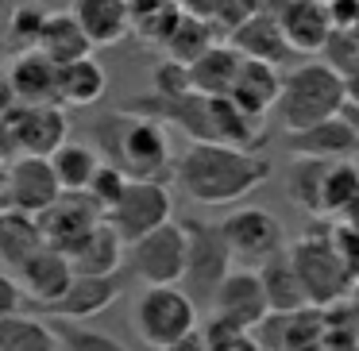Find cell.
<instances>
[{
    "mask_svg": "<svg viewBox=\"0 0 359 351\" xmlns=\"http://www.w3.org/2000/svg\"><path fill=\"white\" fill-rule=\"evenodd\" d=\"M266 178H271V158L224 143H189L174 163V181L182 186V193L205 209L243 201Z\"/></svg>",
    "mask_w": 359,
    "mask_h": 351,
    "instance_id": "6da1fadb",
    "label": "cell"
},
{
    "mask_svg": "<svg viewBox=\"0 0 359 351\" xmlns=\"http://www.w3.org/2000/svg\"><path fill=\"white\" fill-rule=\"evenodd\" d=\"M93 147L104 163L128 174L132 181H163V174L174 166L166 124L135 116V112L101 116L93 124Z\"/></svg>",
    "mask_w": 359,
    "mask_h": 351,
    "instance_id": "7a4b0ae2",
    "label": "cell"
},
{
    "mask_svg": "<svg viewBox=\"0 0 359 351\" xmlns=\"http://www.w3.org/2000/svg\"><path fill=\"white\" fill-rule=\"evenodd\" d=\"M348 104V81L328 62H302L290 74H282V97L274 116L282 120L286 135L309 132L317 124L336 120Z\"/></svg>",
    "mask_w": 359,
    "mask_h": 351,
    "instance_id": "3957f363",
    "label": "cell"
},
{
    "mask_svg": "<svg viewBox=\"0 0 359 351\" xmlns=\"http://www.w3.org/2000/svg\"><path fill=\"white\" fill-rule=\"evenodd\" d=\"M132 328L151 351H166L197 332V301L182 286H151L132 301Z\"/></svg>",
    "mask_w": 359,
    "mask_h": 351,
    "instance_id": "277c9868",
    "label": "cell"
},
{
    "mask_svg": "<svg viewBox=\"0 0 359 351\" xmlns=\"http://www.w3.org/2000/svg\"><path fill=\"white\" fill-rule=\"evenodd\" d=\"M66 143H70V120H66V109H58V104H50V109L16 104L12 112L0 116V158L4 163L24 155L50 158Z\"/></svg>",
    "mask_w": 359,
    "mask_h": 351,
    "instance_id": "5b68a950",
    "label": "cell"
},
{
    "mask_svg": "<svg viewBox=\"0 0 359 351\" xmlns=\"http://www.w3.org/2000/svg\"><path fill=\"white\" fill-rule=\"evenodd\" d=\"M128 266L143 282V289L151 286H182L189 266V235L186 224H166L158 232L143 235L140 243L128 247Z\"/></svg>",
    "mask_w": 359,
    "mask_h": 351,
    "instance_id": "8992f818",
    "label": "cell"
},
{
    "mask_svg": "<svg viewBox=\"0 0 359 351\" xmlns=\"http://www.w3.org/2000/svg\"><path fill=\"white\" fill-rule=\"evenodd\" d=\"M186 235H189V266H186V289L197 305L217 297V289L224 286V278L236 270V259L224 243V232L220 224H205V220H189L186 224Z\"/></svg>",
    "mask_w": 359,
    "mask_h": 351,
    "instance_id": "52a82bcc",
    "label": "cell"
},
{
    "mask_svg": "<svg viewBox=\"0 0 359 351\" xmlns=\"http://www.w3.org/2000/svg\"><path fill=\"white\" fill-rule=\"evenodd\" d=\"M290 259H294V270L297 278H302L305 294H309V305L317 309V305H336L340 297H348V263L340 259V251H336L332 240H313V235H305V240H297L294 247H290Z\"/></svg>",
    "mask_w": 359,
    "mask_h": 351,
    "instance_id": "ba28073f",
    "label": "cell"
},
{
    "mask_svg": "<svg viewBox=\"0 0 359 351\" xmlns=\"http://www.w3.org/2000/svg\"><path fill=\"white\" fill-rule=\"evenodd\" d=\"M224 243L232 251V259L248 270H259L263 263H271L274 255L286 251V232H282L278 216L266 209H236L220 220Z\"/></svg>",
    "mask_w": 359,
    "mask_h": 351,
    "instance_id": "9c48e42d",
    "label": "cell"
},
{
    "mask_svg": "<svg viewBox=\"0 0 359 351\" xmlns=\"http://www.w3.org/2000/svg\"><path fill=\"white\" fill-rule=\"evenodd\" d=\"M104 220H109L120 240L132 247L143 235L174 224V197H170V189H166V181H128V193L120 197V205Z\"/></svg>",
    "mask_w": 359,
    "mask_h": 351,
    "instance_id": "30bf717a",
    "label": "cell"
},
{
    "mask_svg": "<svg viewBox=\"0 0 359 351\" xmlns=\"http://www.w3.org/2000/svg\"><path fill=\"white\" fill-rule=\"evenodd\" d=\"M212 317L228 320V324L243 328V332H259L271 320V301H266L259 270L236 266L224 278V286L217 289V297H212Z\"/></svg>",
    "mask_w": 359,
    "mask_h": 351,
    "instance_id": "8fae6325",
    "label": "cell"
},
{
    "mask_svg": "<svg viewBox=\"0 0 359 351\" xmlns=\"http://www.w3.org/2000/svg\"><path fill=\"white\" fill-rule=\"evenodd\" d=\"M35 220H39V232H43V240H47V247L62 251V255H74V247H78L97 224H104V212L97 209L86 193H62Z\"/></svg>",
    "mask_w": 359,
    "mask_h": 351,
    "instance_id": "7c38bea8",
    "label": "cell"
},
{
    "mask_svg": "<svg viewBox=\"0 0 359 351\" xmlns=\"http://www.w3.org/2000/svg\"><path fill=\"white\" fill-rule=\"evenodd\" d=\"M8 197H12V212H27V216H43L50 205L62 197L58 174L50 166V158H12L8 163Z\"/></svg>",
    "mask_w": 359,
    "mask_h": 351,
    "instance_id": "4fadbf2b",
    "label": "cell"
},
{
    "mask_svg": "<svg viewBox=\"0 0 359 351\" xmlns=\"http://www.w3.org/2000/svg\"><path fill=\"white\" fill-rule=\"evenodd\" d=\"M4 78H8V89L16 97V104H24V109H50V104L62 109V93H58L62 66H55L39 50L16 55L8 62V70H4Z\"/></svg>",
    "mask_w": 359,
    "mask_h": 351,
    "instance_id": "5bb4252c",
    "label": "cell"
},
{
    "mask_svg": "<svg viewBox=\"0 0 359 351\" xmlns=\"http://www.w3.org/2000/svg\"><path fill=\"white\" fill-rule=\"evenodd\" d=\"M16 278H20V286H24L27 301H32L35 309H50L55 301L66 297V289L74 286L78 270H74L70 255H62V251H55V247H43L39 255H32L20 266Z\"/></svg>",
    "mask_w": 359,
    "mask_h": 351,
    "instance_id": "9a60e30c",
    "label": "cell"
},
{
    "mask_svg": "<svg viewBox=\"0 0 359 351\" xmlns=\"http://www.w3.org/2000/svg\"><path fill=\"white\" fill-rule=\"evenodd\" d=\"M278 24L294 55H325V47L336 35L325 0H290Z\"/></svg>",
    "mask_w": 359,
    "mask_h": 351,
    "instance_id": "2e32d148",
    "label": "cell"
},
{
    "mask_svg": "<svg viewBox=\"0 0 359 351\" xmlns=\"http://www.w3.org/2000/svg\"><path fill=\"white\" fill-rule=\"evenodd\" d=\"M78 27L86 32V39L97 47H116L135 32L132 24V4L128 0H74L70 4Z\"/></svg>",
    "mask_w": 359,
    "mask_h": 351,
    "instance_id": "e0dca14e",
    "label": "cell"
},
{
    "mask_svg": "<svg viewBox=\"0 0 359 351\" xmlns=\"http://www.w3.org/2000/svg\"><path fill=\"white\" fill-rule=\"evenodd\" d=\"M120 294H124L120 278H89V274H78L62 301H55L43 312L55 317V320H66V324H81V320H89V317H101Z\"/></svg>",
    "mask_w": 359,
    "mask_h": 351,
    "instance_id": "ac0fdd59",
    "label": "cell"
},
{
    "mask_svg": "<svg viewBox=\"0 0 359 351\" xmlns=\"http://www.w3.org/2000/svg\"><path fill=\"white\" fill-rule=\"evenodd\" d=\"M243 70V55L232 47V43H217L205 58H197L189 66V81H194V93L205 97V101H224L232 97L236 78Z\"/></svg>",
    "mask_w": 359,
    "mask_h": 351,
    "instance_id": "d6986e66",
    "label": "cell"
},
{
    "mask_svg": "<svg viewBox=\"0 0 359 351\" xmlns=\"http://www.w3.org/2000/svg\"><path fill=\"white\" fill-rule=\"evenodd\" d=\"M286 147L294 151L297 158H317V163H348V155H355L359 135L344 124L340 116L328 120V124H317L309 132H294L286 135Z\"/></svg>",
    "mask_w": 359,
    "mask_h": 351,
    "instance_id": "ffe728a7",
    "label": "cell"
},
{
    "mask_svg": "<svg viewBox=\"0 0 359 351\" xmlns=\"http://www.w3.org/2000/svg\"><path fill=\"white\" fill-rule=\"evenodd\" d=\"M124 259H128V243L120 240L116 228L104 220V224H97L93 232L74 247L70 263H74L78 274H89V278H116V270L124 266Z\"/></svg>",
    "mask_w": 359,
    "mask_h": 351,
    "instance_id": "44dd1931",
    "label": "cell"
},
{
    "mask_svg": "<svg viewBox=\"0 0 359 351\" xmlns=\"http://www.w3.org/2000/svg\"><path fill=\"white\" fill-rule=\"evenodd\" d=\"M228 43H232L248 62H266V66H282L294 55L286 35H282V24L274 16H263V12L251 16L243 27H236V32L228 35Z\"/></svg>",
    "mask_w": 359,
    "mask_h": 351,
    "instance_id": "7402d4cb",
    "label": "cell"
},
{
    "mask_svg": "<svg viewBox=\"0 0 359 351\" xmlns=\"http://www.w3.org/2000/svg\"><path fill=\"white\" fill-rule=\"evenodd\" d=\"M259 278H263L266 301H271V317H294V312L313 309L309 294H305L302 278L294 270V259H290V247L282 255H274L271 263L259 266Z\"/></svg>",
    "mask_w": 359,
    "mask_h": 351,
    "instance_id": "603a6c76",
    "label": "cell"
},
{
    "mask_svg": "<svg viewBox=\"0 0 359 351\" xmlns=\"http://www.w3.org/2000/svg\"><path fill=\"white\" fill-rule=\"evenodd\" d=\"M212 109V143H224V147H236V151H255L263 147L266 139V120L263 116H251L243 112L232 97L224 101H209Z\"/></svg>",
    "mask_w": 359,
    "mask_h": 351,
    "instance_id": "cb8c5ba5",
    "label": "cell"
},
{
    "mask_svg": "<svg viewBox=\"0 0 359 351\" xmlns=\"http://www.w3.org/2000/svg\"><path fill=\"white\" fill-rule=\"evenodd\" d=\"M278 97H282V74H278V66L248 62V58H243V70H240L236 89H232V101L240 104L243 112L266 120L274 109H278Z\"/></svg>",
    "mask_w": 359,
    "mask_h": 351,
    "instance_id": "d4e9b609",
    "label": "cell"
},
{
    "mask_svg": "<svg viewBox=\"0 0 359 351\" xmlns=\"http://www.w3.org/2000/svg\"><path fill=\"white\" fill-rule=\"evenodd\" d=\"M47 247L39 232V220L27 216V212H0V270L20 274V266L27 263L32 255Z\"/></svg>",
    "mask_w": 359,
    "mask_h": 351,
    "instance_id": "484cf974",
    "label": "cell"
},
{
    "mask_svg": "<svg viewBox=\"0 0 359 351\" xmlns=\"http://www.w3.org/2000/svg\"><path fill=\"white\" fill-rule=\"evenodd\" d=\"M39 55H47L55 66H74L93 55V43L78 27L74 12H50L47 27H43V39H39Z\"/></svg>",
    "mask_w": 359,
    "mask_h": 351,
    "instance_id": "4316f807",
    "label": "cell"
},
{
    "mask_svg": "<svg viewBox=\"0 0 359 351\" xmlns=\"http://www.w3.org/2000/svg\"><path fill=\"white\" fill-rule=\"evenodd\" d=\"M50 166H55V174H58L62 193H86V189L93 186L97 170L104 166V158L97 155L93 143H74L70 139L62 151L50 155Z\"/></svg>",
    "mask_w": 359,
    "mask_h": 351,
    "instance_id": "83f0119b",
    "label": "cell"
},
{
    "mask_svg": "<svg viewBox=\"0 0 359 351\" xmlns=\"http://www.w3.org/2000/svg\"><path fill=\"white\" fill-rule=\"evenodd\" d=\"M104 89H109V74H104V66L93 55L74 66H62V81H58L62 109H89V104H97L104 97Z\"/></svg>",
    "mask_w": 359,
    "mask_h": 351,
    "instance_id": "f1b7e54d",
    "label": "cell"
},
{
    "mask_svg": "<svg viewBox=\"0 0 359 351\" xmlns=\"http://www.w3.org/2000/svg\"><path fill=\"white\" fill-rule=\"evenodd\" d=\"M332 163H317V158H294L290 166V181H286V197L290 205H297L302 212L317 216L325 212V181Z\"/></svg>",
    "mask_w": 359,
    "mask_h": 351,
    "instance_id": "f546056e",
    "label": "cell"
},
{
    "mask_svg": "<svg viewBox=\"0 0 359 351\" xmlns=\"http://www.w3.org/2000/svg\"><path fill=\"white\" fill-rule=\"evenodd\" d=\"M0 351H66V347L58 340L55 324L20 312L12 320H0Z\"/></svg>",
    "mask_w": 359,
    "mask_h": 351,
    "instance_id": "4dcf8cb0",
    "label": "cell"
},
{
    "mask_svg": "<svg viewBox=\"0 0 359 351\" xmlns=\"http://www.w3.org/2000/svg\"><path fill=\"white\" fill-rule=\"evenodd\" d=\"M50 12L35 0H20L16 8L8 12V24H4V50L12 58L16 55H32L39 50V39H43V27H47Z\"/></svg>",
    "mask_w": 359,
    "mask_h": 351,
    "instance_id": "1f68e13d",
    "label": "cell"
},
{
    "mask_svg": "<svg viewBox=\"0 0 359 351\" xmlns=\"http://www.w3.org/2000/svg\"><path fill=\"white\" fill-rule=\"evenodd\" d=\"M212 47H217V32H212V24H205V20H189V16H182V24L174 27V35L166 39L163 55L170 58V62L194 66L197 58H205Z\"/></svg>",
    "mask_w": 359,
    "mask_h": 351,
    "instance_id": "d6a6232c",
    "label": "cell"
},
{
    "mask_svg": "<svg viewBox=\"0 0 359 351\" xmlns=\"http://www.w3.org/2000/svg\"><path fill=\"white\" fill-rule=\"evenodd\" d=\"M359 201V166L332 163L325 181V212H351Z\"/></svg>",
    "mask_w": 359,
    "mask_h": 351,
    "instance_id": "836d02e7",
    "label": "cell"
},
{
    "mask_svg": "<svg viewBox=\"0 0 359 351\" xmlns=\"http://www.w3.org/2000/svg\"><path fill=\"white\" fill-rule=\"evenodd\" d=\"M55 332H58V340H62L66 351H128L116 336L97 332V328H86V324H66V320H55Z\"/></svg>",
    "mask_w": 359,
    "mask_h": 351,
    "instance_id": "e575fe53",
    "label": "cell"
},
{
    "mask_svg": "<svg viewBox=\"0 0 359 351\" xmlns=\"http://www.w3.org/2000/svg\"><path fill=\"white\" fill-rule=\"evenodd\" d=\"M151 93L163 97V101H178V97H189V93H194V81H189V66L170 62V58L155 62V70H151Z\"/></svg>",
    "mask_w": 359,
    "mask_h": 351,
    "instance_id": "d590c367",
    "label": "cell"
},
{
    "mask_svg": "<svg viewBox=\"0 0 359 351\" xmlns=\"http://www.w3.org/2000/svg\"><path fill=\"white\" fill-rule=\"evenodd\" d=\"M205 336H209V351H263V340L255 332H243L220 317H209Z\"/></svg>",
    "mask_w": 359,
    "mask_h": 351,
    "instance_id": "8d00e7d4",
    "label": "cell"
},
{
    "mask_svg": "<svg viewBox=\"0 0 359 351\" xmlns=\"http://www.w3.org/2000/svg\"><path fill=\"white\" fill-rule=\"evenodd\" d=\"M128 181H132V178H128V174H120L116 166H109V163H104L101 170H97L93 186L86 189V197H89V201H93V205H97V209H101V212H104V216H109V212H112V209H116V205H120V197L128 193Z\"/></svg>",
    "mask_w": 359,
    "mask_h": 351,
    "instance_id": "74e56055",
    "label": "cell"
},
{
    "mask_svg": "<svg viewBox=\"0 0 359 351\" xmlns=\"http://www.w3.org/2000/svg\"><path fill=\"white\" fill-rule=\"evenodd\" d=\"M325 58L336 74L351 78V74L359 70V32H336L332 43L325 47Z\"/></svg>",
    "mask_w": 359,
    "mask_h": 351,
    "instance_id": "f35d334b",
    "label": "cell"
},
{
    "mask_svg": "<svg viewBox=\"0 0 359 351\" xmlns=\"http://www.w3.org/2000/svg\"><path fill=\"white\" fill-rule=\"evenodd\" d=\"M251 16H259V0H220V12L212 20V27H224L228 35L236 27H243Z\"/></svg>",
    "mask_w": 359,
    "mask_h": 351,
    "instance_id": "ab89813d",
    "label": "cell"
},
{
    "mask_svg": "<svg viewBox=\"0 0 359 351\" xmlns=\"http://www.w3.org/2000/svg\"><path fill=\"white\" fill-rule=\"evenodd\" d=\"M24 305H27V294H24V286H20V278L8 270H0V320L20 317Z\"/></svg>",
    "mask_w": 359,
    "mask_h": 351,
    "instance_id": "60d3db41",
    "label": "cell"
},
{
    "mask_svg": "<svg viewBox=\"0 0 359 351\" xmlns=\"http://www.w3.org/2000/svg\"><path fill=\"white\" fill-rule=\"evenodd\" d=\"M328 16L336 32H359V0H328Z\"/></svg>",
    "mask_w": 359,
    "mask_h": 351,
    "instance_id": "b9f144b4",
    "label": "cell"
},
{
    "mask_svg": "<svg viewBox=\"0 0 359 351\" xmlns=\"http://www.w3.org/2000/svg\"><path fill=\"white\" fill-rule=\"evenodd\" d=\"M174 4H178L182 16L205 20V24H212V20H217V12H220V0H174Z\"/></svg>",
    "mask_w": 359,
    "mask_h": 351,
    "instance_id": "7bdbcfd3",
    "label": "cell"
},
{
    "mask_svg": "<svg viewBox=\"0 0 359 351\" xmlns=\"http://www.w3.org/2000/svg\"><path fill=\"white\" fill-rule=\"evenodd\" d=\"M166 351H209V336H205V328H197V332H189V336H182L174 347H166Z\"/></svg>",
    "mask_w": 359,
    "mask_h": 351,
    "instance_id": "ee69618b",
    "label": "cell"
},
{
    "mask_svg": "<svg viewBox=\"0 0 359 351\" xmlns=\"http://www.w3.org/2000/svg\"><path fill=\"white\" fill-rule=\"evenodd\" d=\"M12 209V197H8V163L0 158V212Z\"/></svg>",
    "mask_w": 359,
    "mask_h": 351,
    "instance_id": "f6af8a7d",
    "label": "cell"
},
{
    "mask_svg": "<svg viewBox=\"0 0 359 351\" xmlns=\"http://www.w3.org/2000/svg\"><path fill=\"white\" fill-rule=\"evenodd\" d=\"M12 109H16V97H12V89H8V78L0 74V116L12 112Z\"/></svg>",
    "mask_w": 359,
    "mask_h": 351,
    "instance_id": "bcb514c9",
    "label": "cell"
},
{
    "mask_svg": "<svg viewBox=\"0 0 359 351\" xmlns=\"http://www.w3.org/2000/svg\"><path fill=\"white\" fill-rule=\"evenodd\" d=\"M340 120H344V124H348V128H351V132H355V135H359V104H344V112H340Z\"/></svg>",
    "mask_w": 359,
    "mask_h": 351,
    "instance_id": "7dc6e473",
    "label": "cell"
},
{
    "mask_svg": "<svg viewBox=\"0 0 359 351\" xmlns=\"http://www.w3.org/2000/svg\"><path fill=\"white\" fill-rule=\"evenodd\" d=\"M348 81V104H359V70L351 74V78H344Z\"/></svg>",
    "mask_w": 359,
    "mask_h": 351,
    "instance_id": "c3c4849f",
    "label": "cell"
},
{
    "mask_svg": "<svg viewBox=\"0 0 359 351\" xmlns=\"http://www.w3.org/2000/svg\"><path fill=\"white\" fill-rule=\"evenodd\" d=\"M355 166H359V147H355Z\"/></svg>",
    "mask_w": 359,
    "mask_h": 351,
    "instance_id": "681fc988",
    "label": "cell"
},
{
    "mask_svg": "<svg viewBox=\"0 0 359 351\" xmlns=\"http://www.w3.org/2000/svg\"><path fill=\"white\" fill-rule=\"evenodd\" d=\"M325 4H328V0H325Z\"/></svg>",
    "mask_w": 359,
    "mask_h": 351,
    "instance_id": "f907efd6",
    "label": "cell"
}]
</instances>
